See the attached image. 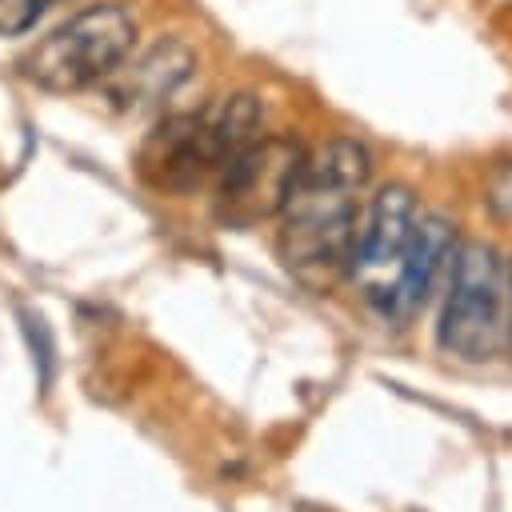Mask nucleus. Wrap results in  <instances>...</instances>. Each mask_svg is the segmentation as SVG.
<instances>
[{
	"mask_svg": "<svg viewBox=\"0 0 512 512\" xmlns=\"http://www.w3.org/2000/svg\"><path fill=\"white\" fill-rule=\"evenodd\" d=\"M448 292L436 340L448 356L492 360L512 344V288L504 256L484 240H464L452 252Z\"/></svg>",
	"mask_w": 512,
	"mask_h": 512,
	"instance_id": "7ed1b4c3",
	"label": "nucleus"
},
{
	"mask_svg": "<svg viewBox=\"0 0 512 512\" xmlns=\"http://www.w3.org/2000/svg\"><path fill=\"white\" fill-rule=\"evenodd\" d=\"M136 44V16L120 0L92 4L52 28L20 60L24 76L44 92H80L100 84Z\"/></svg>",
	"mask_w": 512,
	"mask_h": 512,
	"instance_id": "20e7f679",
	"label": "nucleus"
},
{
	"mask_svg": "<svg viewBox=\"0 0 512 512\" xmlns=\"http://www.w3.org/2000/svg\"><path fill=\"white\" fill-rule=\"evenodd\" d=\"M368 180L372 152L360 140L336 136L304 156L280 208L276 236V252L300 284L324 292L348 272L360 232V192Z\"/></svg>",
	"mask_w": 512,
	"mask_h": 512,
	"instance_id": "f257e3e1",
	"label": "nucleus"
},
{
	"mask_svg": "<svg viewBox=\"0 0 512 512\" xmlns=\"http://www.w3.org/2000/svg\"><path fill=\"white\" fill-rule=\"evenodd\" d=\"M20 320H24L28 344H32V352H36V360H40V384H48V380H52V336H48V324H44L36 312H20Z\"/></svg>",
	"mask_w": 512,
	"mask_h": 512,
	"instance_id": "9d476101",
	"label": "nucleus"
},
{
	"mask_svg": "<svg viewBox=\"0 0 512 512\" xmlns=\"http://www.w3.org/2000/svg\"><path fill=\"white\" fill-rule=\"evenodd\" d=\"M304 156L308 152L292 136H256L216 172V216L228 228H252L280 216Z\"/></svg>",
	"mask_w": 512,
	"mask_h": 512,
	"instance_id": "39448f33",
	"label": "nucleus"
},
{
	"mask_svg": "<svg viewBox=\"0 0 512 512\" xmlns=\"http://www.w3.org/2000/svg\"><path fill=\"white\" fill-rule=\"evenodd\" d=\"M508 288H512V264H508Z\"/></svg>",
	"mask_w": 512,
	"mask_h": 512,
	"instance_id": "9b49d317",
	"label": "nucleus"
},
{
	"mask_svg": "<svg viewBox=\"0 0 512 512\" xmlns=\"http://www.w3.org/2000/svg\"><path fill=\"white\" fill-rule=\"evenodd\" d=\"M64 0H0V36H20L28 32L44 12H52Z\"/></svg>",
	"mask_w": 512,
	"mask_h": 512,
	"instance_id": "1a4fd4ad",
	"label": "nucleus"
},
{
	"mask_svg": "<svg viewBox=\"0 0 512 512\" xmlns=\"http://www.w3.org/2000/svg\"><path fill=\"white\" fill-rule=\"evenodd\" d=\"M456 252V224L440 212H428L412 224V236L400 252L396 276L392 284L380 288V296H372V304L388 316V320H408L412 312H420L440 280V272L448 268Z\"/></svg>",
	"mask_w": 512,
	"mask_h": 512,
	"instance_id": "423d86ee",
	"label": "nucleus"
},
{
	"mask_svg": "<svg viewBox=\"0 0 512 512\" xmlns=\"http://www.w3.org/2000/svg\"><path fill=\"white\" fill-rule=\"evenodd\" d=\"M196 68V56L184 40H156L148 44L140 56H124L100 84L108 92V100L124 112H144L164 104Z\"/></svg>",
	"mask_w": 512,
	"mask_h": 512,
	"instance_id": "0eeeda50",
	"label": "nucleus"
},
{
	"mask_svg": "<svg viewBox=\"0 0 512 512\" xmlns=\"http://www.w3.org/2000/svg\"><path fill=\"white\" fill-rule=\"evenodd\" d=\"M264 128V108L252 92H236L200 112L168 116L140 144V176L160 192H196Z\"/></svg>",
	"mask_w": 512,
	"mask_h": 512,
	"instance_id": "f03ea898",
	"label": "nucleus"
},
{
	"mask_svg": "<svg viewBox=\"0 0 512 512\" xmlns=\"http://www.w3.org/2000/svg\"><path fill=\"white\" fill-rule=\"evenodd\" d=\"M412 224H416V200L404 184H388L372 196V208H368V220L364 228L356 232V248H352V264L348 272H360L364 284L376 276V272H396L400 264V252L412 236Z\"/></svg>",
	"mask_w": 512,
	"mask_h": 512,
	"instance_id": "6e6552de",
	"label": "nucleus"
}]
</instances>
